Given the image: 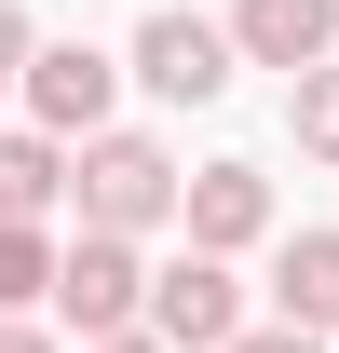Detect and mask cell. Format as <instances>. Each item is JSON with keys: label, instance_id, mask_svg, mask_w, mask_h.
Returning a JSON list of instances; mask_svg holds the SVG:
<instances>
[{"label": "cell", "instance_id": "obj_1", "mask_svg": "<svg viewBox=\"0 0 339 353\" xmlns=\"http://www.w3.org/2000/svg\"><path fill=\"white\" fill-rule=\"evenodd\" d=\"M68 204H82V231H123V245H136V231L190 218V176H176L163 136H123V123H109V136L82 150V190H68Z\"/></svg>", "mask_w": 339, "mask_h": 353}, {"label": "cell", "instance_id": "obj_4", "mask_svg": "<svg viewBox=\"0 0 339 353\" xmlns=\"http://www.w3.org/2000/svg\"><path fill=\"white\" fill-rule=\"evenodd\" d=\"M150 340H163V353H231V340H245L231 259H163V272H150Z\"/></svg>", "mask_w": 339, "mask_h": 353}, {"label": "cell", "instance_id": "obj_7", "mask_svg": "<svg viewBox=\"0 0 339 353\" xmlns=\"http://www.w3.org/2000/svg\"><path fill=\"white\" fill-rule=\"evenodd\" d=\"M190 259H245L258 231H271V176L258 163H190Z\"/></svg>", "mask_w": 339, "mask_h": 353}, {"label": "cell", "instance_id": "obj_15", "mask_svg": "<svg viewBox=\"0 0 339 353\" xmlns=\"http://www.w3.org/2000/svg\"><path fill=\"white\" fill-rule=\"evenodd\" d=\"M95 353H163V340H150V326H136V340H95Z\"/></svg>", "mask_w": 339, "mask_h": 353}, {"label": "cell", "instance_id": "obj_6", "mask_svg": "<svg viewBox=\"0 0 339 353\" xmlns=\"http://www.w3.org/2000/svg\"><path fill=\"white\" fill-rule=\"evenodd\" d=\"M231 41H245V68L312 82V68L339 54V0H231Z\"/></svg>", "mask_w": 339, "mask_h": 353}, {"label": "cell", "instance_id": "obj_10", "mask_svg": "<svg viewBox=\"0 0 339 353\" xmlns=\"http://www.w3.org/2000/svg\"><path fill=\"white\" fill-rule=\"evenodd\" d=\"M54 272H68V245H54V231H0V312H41Z\"/></svg>", "mask_w": 339, "mask_h": 353}, {"label": "cell", "instance_id": "obj_14", "mask_svg": "<svg viewBox=\"0 0 339 353\" xmlns=\"http://www.w3.org/2000/svg\"><path fill=\"white\" fill-rule=\"evenodd\" d=\"M231 353H326V340H312V326H245Z\"/></svg>", "mask_w": 339, "mask_h": 353}, {"label": "cell", "instance_id": "obj_3", "mask_svg": "<svg viewBox=\"0 0 339 353\" xmlns=\"http://www.w3.org/2000/svg\"><path fill=\"white\" fill-rule=\"evenodd\" d=\"M123 68L163 95V109H217V95H231V68H245V41H231L217 14H150Z\"/></svg>", "mask_w": 339, "mask_h": 353}, {"label": "cell", "instance_id": "obj_9", "mask_svg": "<svg viewBox=\"0 0 339 353\" xmlns=\"http://www.w3.org/2000/svg\"><path fill=\"white\" fill-rule=\"evenodd\" d=\"M271 299H285V326H312V340H326V326H339V231H285Z\"/></svg>", "mask_w": 339, "mask_h": 353}, {"label": "cell", "instance_id": "obj_13", "mask_svg": "<svg viewBox=\"0 0 339 353\" xmlns=\"http://www.w3.org/2000/svg\"><path fill=\"white\" fill-rule=\"evenodd\" d=\"M0 353H68V340H54L41 312H0Z\"/></svg>", "mask_w": 339, "mask_h": 353}, {"label": "cell", "instance_id": "obj_2", "mask_svg": "<svg viewBox=\"0 0 339 353\" xmlns=\"http://www.w3.org/2000/svg\"><path fill=\"white\" fill-rule=\"evenodd\" d=\"M54 326H68L82 353L150 326V259H136L123 231H82V245H68V272H54Z\"/></svg>", "mask_w": 339, "mask_h": 353}, {"label": "cell", "instance_id": "obj_8", "mask_svg": "<svg viewBox=\"0 0 339 353\" xmlns=\"http://www.w3.org/2000/svg\"><path fill=\"white\" fill-rule=\"evenodd\" d=\"M68 190H82L68 136H41V123H14V136H0V231H41Z\"/></svg>", "mask_w": 339, "mask_h": 353}, {"label": "cell", "instance_id": "obj_12", "mask_svg": "<svg viewBox=\"0 0 339 353\" xmlns=\"http://www.w3.org/2000/svg\"><path fill=\"white\" fill-rule=\"evenodd\" d=\"M28 68H41V28H28V14L0 0V95H28Z\"/></svg>", "mask_w": 339, "mask_h": 353}, {"label": "cell", "instance_id": "obj_5", "mask_svg": "<svg viewBox=\"0 0 339 353\" xmlns=\"http://www.w3.org/2000/svg\"><path fill=\"white\" fill-rule=\"evenodd\" d=\"M109 95H123V68H109V54L95 41H41V68H28V123L41 136H109Z\"/></svg>", "mask_w": 339, "mask_h": 353}, {"label": "cell", "instance_id": "obj_11", "mask_svg": "<svg viewBox=\"0 0 339 353\" xmlns=\"http://www.w3.org/2000/svg\"><path fill=\"white\" fill-rule=\"evenodd\" d=\"M285 136L312 150V163H339V68H312V82H285Z\"/></svg>", "mask_w": 339, "mask_h": 353}]
</instances>
